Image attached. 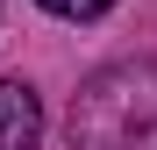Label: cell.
<instances>
[{"instance_id":"6da1fadb","label":"cell","mask_w":157,"mask_h":150,"mask_svg":"<svg viewBox=\"0 0 157 150\" xmlns=\"http://www.w3.org/2000/svg\"><path fill=\"white\" fill-rule=\"evenodd\" d=\"M157 136V57H114L100 64L64 107L71 150H136Z\"/></svg>"},{"instance_id":"7a4b0ae2","label":"cell","mask_w":157,"mask_h":150,"mask_svg":"<svg viewBox=\"0 0 157 150\" xmlns=\"http://www.w3.org/2000/svg\"><path fill=\"white\" fill-rule=\"evenodd\" d=\"M43 143V100L29 79H0V150H36Z\"/></svg>"},{"instance_id":"3957f363","label":"cell","mask_w":157,"mask_h":150,"mask_svg":"<svg viewBox=\"0 0 157 150\" xmlns=\"http://www.w3.org/2000/svg\"><path fill=\"white\" fill-rule=\"evenodd\" d=\"M36 7L57 21H100V14H114V0H36Z\"/></svg>"}]
</instances>
